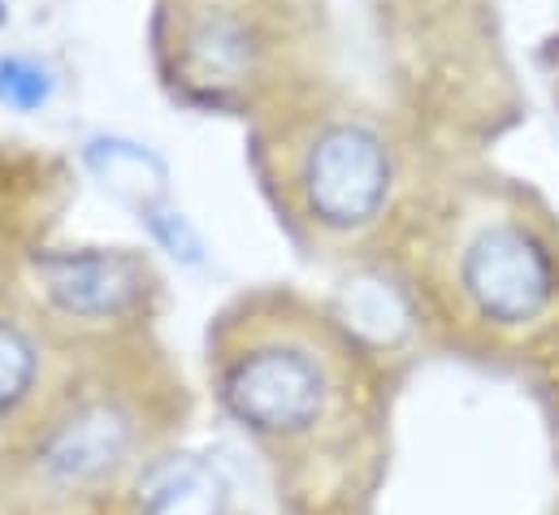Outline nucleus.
<instances>
[{"label":"nucleus","instance_id":"nucleus-1","mask_svg":"<svg viewBox=\"0 0 559 515\" xmlns=\"http://www.w3.org/2000/svg\"><path fill=\"white\" fill-rule=\"evenodd\" d=\"M217 394L226 411L261 442H299L334 407L330 356L282 316L235 325L217 356Z\"/></svg>","mask_w":559,"mask_h":515},{"label":"nucleus","instance_id":"nucleus-2","mask_svg":"<svg viewBox=\"0 0 559 515\" xmlns=\"http://www.w3.org/2000/svg\"><path fill=\"white\" fill-rule=\"evenodd\" d=\"M282 182L304 221L325 235H356L386 208L391 152L360 122H321L290 139Z\"/></svg>","mask_w":559,"mask_h":515},{"label":"nucleus","instance_id":"nucleus-3","mask_svg":"<svg viewBox=\"0 0 559 515\" xmlns=\"http://www.w3.org/2000/svg\"><path fill=\"white\" fill-rule=\"evenodd\" d=\"M460 290L473 312L499 330L534 325L551 312L559 268L551 248L516 217H495L460 248Z\"/></svg>","mask_w":559,"mask_h":515},{"label":"nucleus","instance_id":"nucleus-4","mask_svg":"<svg viewBox=\"0 0 559 515\" xmlns=\"http://www.w3.org/2000/svg\"><path fill=\"white\" fill-rule=\"evenodd\" d=\"M169 52H174L178 83L209 100L248 92L265 61L261 31L239 4H226V0H195L174 9Z\"/></svg>","mask_w":559,"mask_h":515},{"label":"nucleus","instance_id":"nucleus-5","mask_svg":"<svg viewBox=\"0 0 559 515\" xmlns=\"http://www.w3.org/2000/svg\"><path fill=\"white\" fill-rule=\"evenodd\" d=\"M135 446V420L109 398L70 403L35 442V468L57 490H83L127 464Z\"/></svg>","mask_w":559,"mask_h":515},{"label":"nucleus","instance_id":"nucleus-6","mask_svg":"<svg viewBox=\"0 0 559 515\" xmlns=\"http://www.w3.org/2000/svg\"><path fill=\"white\" fill-rule=\"evenodd\" d=\"M39 295L70 321L109 325L131 316L147 295V268L127 252H44L35 260Z\"/></svg>","mask_w":559,"mask_h":515},{"label":"nucleus","instance_id":"nucleus-7","mask_svg":"<svg viewBox=\"0 0 559 515\" xmlns=\"http://www.w3.org/2000/svg\"><path fill=\"white\" fill-rule=\"evenodd\" d=\"M226 490L217 472L191 455L152 464L140 481V515H222Z\"/></svg>","mask_w":559,"mask_h":515},{"label":"nucleus","instance_id":"nucleus-8","mask_svg":"<svg viewBox=\"0 0 559 515\" xmlns=\"http://www.w3.org/2000/svg\"><path fill=\"white\" fill-rule=\"evenodd\" d=\"M44 390V347L22 325L0 316V433L17 429Z\"/></svg>","mask_w":559,"mask_h":515},{"label":"nucleus","instance_id":"nucleus-9","mask_svg":"<svg viewBox=\"0 0 559 515\" xmlns=\"http://www.w3.org/2000/svg\"><path fill=\"white\" fill-rule=\"evenodd\" d=\"M52 96V74L31 57H0V105L9 109H39Z\"/></svg>","mask_w":559,"mask_h":515}]
</instances>
